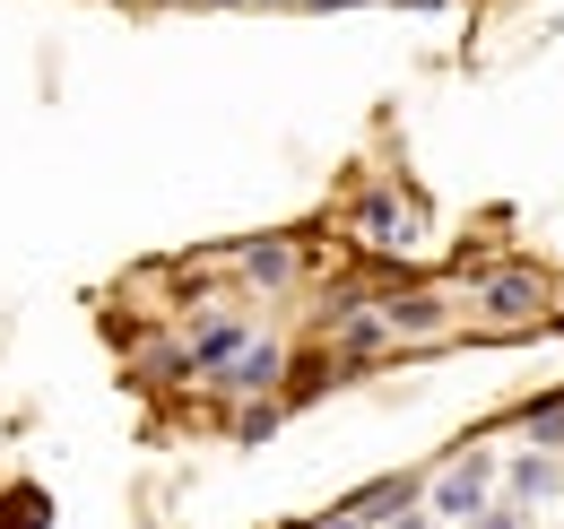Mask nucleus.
I'll return each mask as SVG.
<instances>
[{"label": "nucleus", "instance_id": "6e6552de", "mask_svg": "<svg viewBox=\"0 0 564 529\" xmlns=\"http://www.w3.org/2000/svg\"><path fill=\"white\" fill-rule=\"evenodd\" d=\"M443 322V295H391L382 304V331H434Z\"/></svg>", "mask_w": 564, "mask_h": 529}, {"label": "nucleus", "instance_id": "20e7f679", "mask_svg": "<svg viewBox=\"0 0 564 529\" xmlns=\"http://www.w3.org/2000/svg\"><path fill=\"white\" fill-rule=\"evenodd\" d=\"M279 374H286V347H279V338H243V347H235V365H226L217 382H235V391H270Z\"/></svg>", "mask_w": 564, "mask_h": 529}, {"label": "nucleus", "instance_id": "1a4fd4ad", "mask_svg": "<svg viewBox=\"0 0 564 529\" xmlns=\"http://www.w3.org/2000/svg\"><path fill=\"white\" fill-rule=\"evenodd\" d=\"M530 443H539V452H564V399H539V408H530Z\"/></svg>", "mask_w": 564, "mask_h": 529}, {"label": "nucleus", "instance_id": "0eeeda50", "mask_svg": "<svg viewBox=\"0 0 564 529\" xmlns=\"http://www.w3.org/2000/svg\"><path fill=\"white\" fill-rule=\"evenodd\" d=\"M356 226H365L373 244H409V235H417V217H409L400 199H365V208H356Z\"/></svg>", "mask_w": 564, "mask_h": 529}, {"label": "nucleus", "instance_id": "4468645a", "mask_svg": "<svg viewBox=\"0 0 564 529\" xmlns=\"http://www.w3.org/2000/svg\"><path fill=\"white\" fill-rule=\"evenodd\" d=\"M556 486H564V468H556Z\"/></svg>", "mask_w": 564, "mask_h": 529}, {"label": "nucleus", "instance_id": "7ed1b4c3", "mask_svg": "<svg viewBox=\"0 0 564 529\" xmlns=\"http://www.w3.org/2000/svg\"><path fill=\"white\" fill-rule=\"evenodd\" d=\"M235 261H243V278H252V287H295V269H304V252H295L286 235H252V244H243Z\"/></svg>", "mask_w": 564, "mask_h": 529}, {"label": "nucleus", "instance_id": "9d476101", "mask_svg": "<svg viewBox=\"0 0 564 529\" xmlns=\"http://www.w3.org/2000/svg\"><path fill=\"white\" fill-rule=\"evenodd\" d=\"M270 425H279V408H270V399H252V408H243V417H235V434H243V443H261V434H270Z\"/></svg>", "mask_w": 564, "mask_h": 529}, {"label": "nucleus", "instance_id": "423d86ee", "mask_svg": "<svg viewBox=\"0 0 564 529\" xmlns=\"http://www.w3.org/2000/svg\"><path fill=\"white\" fill-rule=\"evenodd\" d=\"M243 338H252V331H243V322H209V331H200V347H192V374H226Z\"/></svg>", "mask_w": 564, "mask_h": 529}, {"label": "nucleus", "instance_id": "f03ea898", "mask_svg": "<svg viewBox=\"0 0 564 529\" xmlns=\"http://www.w3.org/2000/svg\"><path fill=\"white\" fill-rule=\"evenodd\" d=\"M478 304H487V322H530V313L547 304V278H539V269H503V278L478 287Z\"/></svg>", "mask_w": 564, "mask_h": 529}, {"label": "nucleus", "instance_id": "39448f33", "mask_svg": "<svg viewBox=\"0 0 564 529\" xmlns=\"http://www.w3.org/2000/svg\"><path fill=\"white\" fill-rule=\"evenodd\" d=\"M503 495H512V504H539V495H556V461H547V452H521V461L503 468Z\"/></svg>", "mask_w": 564, "mask_h": 529}, {"label": "nucleus", "instance_id": "f8f14e48", "mask_svg": "<svg viewBox=\"0 0 564 529\" xmlns=\"http://www.w3.org/2000/svg\"><path fill=\"white\" fill-rule=\"evenodd\" d=\"M313 529H365V521H356V512H330V521H313Z\"/></svg>", "mask_w": 564, "mask_h": 529}, {"label": "nucleus", "instance_id": "9b49d317", "mask_svg": "<svg viewBox=\"0 0 564 529\" xmlns=\"http://www.w3.org/2000/svg\"><path fill=\"white\" fill-rule=\"evenodd\" d=\"M391 529H434V521H425V512H391Z\"/></svg>", "mask_w": 564, "mask_h": 529}, {"label": "nucleus", "instance_id": "f257e3e1", "mask_svg": "<svg viewBox=\"0 0 564 529\" xmlns=\"http://www.w3.org/2000/svg\"><path fill=\"white\" fill-rule=\"evenodd\" d=\"M487 486H495V461L469 452V461H452L443 477H434L425 504H434V521H478V512H487Z\"/></svg>", "mask_w": 564, "mask_h": 529}, {"label": "nucleus", "instance_id": "ddd939ff", "mask_svg": "<svg viewBox=\"0 0 564 529\" xmlns=\"http://www.w3.org/2000/svg\"><path fill=\"white\" fill-rule=\"evenodd\" d=\"M209 9H243V0H209Z\"/></svg>", "mask_w": 564, "mask_h": 529}]
</instances>
